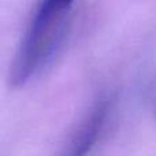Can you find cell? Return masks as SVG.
<instances>
[{
    "mask_svg": "<svg viewBox=\"0 0 156 156\" xmlns=\"http://www.w3.org/2000/svg\"><path fill=\"white\" fill-rule=\"evenodd\" d=\"M110 101L111 100L107 96H100L94 100L88 112L81 118L80 123L71 132L63 154L69 156H81L90 151L105 126L110 114Z\"/></svg>",
    "mask_w": 156,
    "mask_h": 156,
    "instance_id": "2",
    "label": "cell"
},
{
    "mask_svg": "<svg viewBox=\"0 0 156 156\" xmlns=\"http://www.w3.org/2000/svg\"><path fill=\"white\" fill-rule=\"evenodd\" d=\"M74 0H43L33 14L10 69V83L21 88L55 54L65 34L66 16Z\"/></svg>",
    "mask_w": 156,
    "mask_h": 156,
    "instance_id": "1",
    "label": "cell"
}]
</instances>
